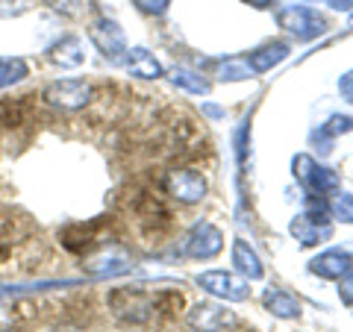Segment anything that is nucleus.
I'll list each match as a JSON object with an SVG mask.
<instances>
[{
    "instance_id": "1",
    "label": "nucleus",
    "mask_w": 353,
    "mask_h": 332,
    "mask_svg": "<svg viewBox=\"0 0 353 332\" xmlns=\"http://www.w3.org/2000/svg\"><path fill=\"white\" fill-rule=\"evenodd\" d=\"M44 101L57 109H65V112H77V109H83L88 101H92V85H85L80 80L50 83L44 88Z\"/></svg>"
},
{
    "instance_id": "2",
    "label": "nucleus",
    "mask_w": 353,
    "mask_h": 332,
    "mask_svg": "<svg viewBox=\"0 0 353 332\" xmlns=\"http://www.w3.org/2000/svg\"><path fill=\"white\" fill-rule=\"evenodd\" d=\"M50 59L62 65V68H74V65H80L83 62V48H80V41L77 39H62L57 48L50 50Z\"/></svg>"
},
{
    "instance_id": "3",
    "label": "nucleus",
    "mask_w": 353,
    "mask_h": 332,
    "mask_svg": "<svg viewBox=\"0 0 353 332\" xmlns=\"http://www.w3.org/2000/svg\"><path fill=\"white\" fill-rule=\"evenodd\" d=\"M121 268H127V259H124L121 250H106V253H101V256L85 262V271H92V273H115Z\"/></svg>"
},
{
    "instance_id": "4",
    "label": "nucleus",
    "mask_w": 353,
    "mask_h": 332,
    "mask_svg": "<svg viewBox=\"0 0 353 332\" xmlns=\"http://www.w3.org/2000/svg\"><path fill=\"white\" fill-rule=\"evenodd\" d=\"M27 76V62L24 59H0V88H12Z\"/></svg>"
},
{
    "instance_id": "5",
    "label": "nucleus",
    "mask_w": 353,
    "mask_h": 332,
    "mask_svg": "<svg viewBox=\"0 0 353 332\" xmlns=\"http://www.w3.org/2000/svg\"><path fill=\"white\" fill-rule=\"evenodd\" d=\"M21 320V309L18 306H0V332H12Z\"/></svg>"
},
{
    "instance_id": "6",
    "label": "nucleus",
    "mask_w": 353,
    "mask_h": 332,
    "mask_svg": "<svg viewBox=\"0 0 353 332\" xmlns=\"http://www.w3.org/2000/svg\"><path fill=\"white\" fill-rule=\"evenodd\" d=\"M27 6V0H0V15H21Z\"/></svg>"
}]
</instances>
